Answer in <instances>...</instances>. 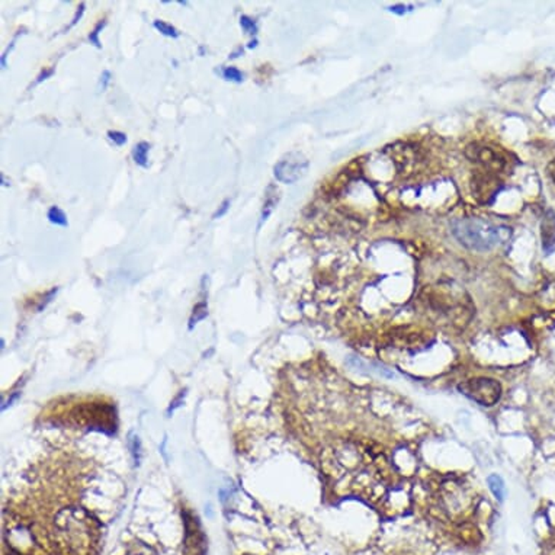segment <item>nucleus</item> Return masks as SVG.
I'll return each mask as SVG.
<instances>
[{
  "mask_svg": "<svg viewBox=\"0 0 555 555\" xmlns=\"http://www.w3.org/2000/svg\"><path fill=\"white\" fill-rule=\"evenodd\" d=\"M394 152H396L394 161L401 173L408 171V169H412L417 163L419 156H417V152L415 147L401 146V147H396Z\"/></svg>",
  "mask_w": 555,
  "mask_h": 555,
  "instance_id": "nucleus-7",
  "label": "nucleus"
},
{
  "mask_svg": "<svg viewBox=\"0 0 555 555\" xmlns=\"http://www.w3.org/2000/svg\"><path fill=\"white\" fill-rule=\"evenodd\" d=\"M548 175H549V178H551L552 183L555 185V160H554V161H551V163H549V166H548Z\"/></svg>",
  "mask_w": 555,
  "mask_h": 555,
  "instance_id": "nucleus-22",
  "label": "nucleus"
},
{
  "mask_svg": "<svg viewBox=\"0 0 555 555\" xmlns=\"http://www.w3.org/2000/svg\"><path fill=\"white\" fill-rule=\"evenodd\" d=\"M207 316V304L205 303H200L195 308H194V316L190 319V327L194 326V323L200 322L201 319H204Z\"/></svg>",
  "mask_w": 555,
  "mask_h": 555,
  "instance_id": "nucleus-17",
  "label": "nucleus"
},
{
  "mask_svg": "<svg viewBox=\"0 0 555 555\" xmlns=\"http://www.w3.org/2000/svg\"><path fill=\"white\" fill-rule=\"evenodd\" d=\"M451 228L455 238L463 246L478 252L490 250L511 236V228L497 226L484 219H477V216L455 220Z\"/></svg>",
  "mask_w": 555,
  "mask_h": 555,
  "instance_id": "nucleus-1",
  "label": "nucleus"
},
{
  "mask_svg": "<svg viewBox=\"0 0 555 555\" xmlns=\"http://www.w3.org/2000/svg\"><path fill=\"white\" fill-rule=\"evenodd\" d=\"M83 12H85V5L82 4V5L79 6V11H78V13H76V16L73 18V20H71V23H70V25H68L67 28H71V27H75V25H76V23L79 22V19L82 18V15H83Z\"/></svg>",
  "mask_w": 555,
  "mask_h": 555,
  "instance_id": "nucleus-21",
  "label": "nucleus"
},
{
  "mask_svg": "<svg viewBox=\"0 0 555 555\" xmlns=\"http://www.w3.org/2000/svg\"><path fill=\"white\" fill-rule=\"evenodd\" d=\"M47 216H48V220H50V223H53L56 226H61V227H67L68 226L67 215L59 207H51L50 209H48Z\"/></svg>",
  "mask_w": 555,
  "mask_h": 555,
  "instance_id": "nucleus-11",
  "label": "nucleus"
},
{
  "mask_svg": "<svg viewBox=\"0 0 555 555\" xmlns=\"http://www.w3.org/2000/svg\"><path fill=\"white\" fill-rule=\"evenodd\" d=\"M228 208H230V200H226V201H223V204L220 205V208L215 211V214L212 215V219L214 220H216V219H221L223 215H226V212L228 211Z\"/></svg>",
  "mask_w": 555,
  "mask_h": 555,
  "instance_id": "nucleus-19",
  "label": "nucleus"
},
{
  "mask_svg": "<svg viewBox=\"0 0 555 555\" xmlns=\"http://www.w3.org/2000/svg\"><path fill=\"white\" fill-rule=\"evenodd\" d=\"M458 532H460L461 538H463L465 542H468V544H475V542H478V541L481 539L480 530L477 529V526H474V525H471V523L461 525V527H460V530H458Z\"/></svg>",
  "mask_w": 555,
  "mask_h": 555,
  "instance_id": "nucleus-9",
  "label": "nucleus"
},
{
  "mask_svg": "<svg viewBox=\"0 0 555 555\" xmlns=\"http://www.w3.org/2000/svg\"><path fill=\"white\" fill-rule=\"evenodd\" d=\"M308 160L298 153L288 154V157L279 160L275 166V178L283 183H295L308 171Z\"/></svg>",
  "mask_w": 555,
  "mask_h": 555,
  "instance_id": "nucleus-5",
  "label": "nucleus"
},
{
  "mask_svg": "<svg viewBox=\"0 0 555 555\" xmlns=\"http://www.w3.org/2000/svg\"><path fill=\"white\" fill-rule=\"evenodd\" d=\"M541 238L542 248L547 252H551L555 248V212L552 209H548L542 219Z\"/></svg>",
  "mask_w": 555,
  "mask_h": 555,
  "instance_id": "nucleus-6",
  "label": "nucleus"
},
{
  "mask_svg": "<svg viewBox=\"0 0 555 555\" xmlns=\"http://www.w3.org/2000/svg\"><path fill=\"white\" fill-rule=\"evenodd\" d=\"M221 75H223V78H224L226 80L236 82V83H241V82L245 80L243 73H241V71H240L238 68H236V67H224V68L221 70Z\"/></svg>",
  "mask_w": 555,
  "mask_h": 555,
  "instance_id": "nucleus-13",
  "label": "nucleus"
},
{
  "mask_svg": "<svg viewBox=\"0 0 555 555\" xmlns=\"http://www.w3.org/2000/svg\"><path fill=\"white\" fill-rule=\"evenodd\" d=\"M458 391L481 405L492 407L501 397V385L493 378L477 377L461 382L458 385Z\"/></svg>",
  "mask_w": 555,
  "mask_h": 555,
  "instance_id": "nucleus-3",
  "label": "nucleus"
},
{
  "mask_svg": "<svg viewBox=\"0 0 555 555\" xmlns=\"http://www.w3.org/2000/svg\"><path fill=\"white\" fill-rule=\"evenodd\" d=\"M465 156L475 164L481 166L482 171L492 173H501L512 167L511 154L497 146L486 142H471L465 149Z\"/></svg>",
  "mask_w": 555,
  "mask_h": 555,
  "instance_id": "nucleus-2",
  "label": "nucleus"
},
{
  "mask_svg": "<svg viewBox=\"0 0 555 555\" xmlns=\"http://www.w3.org/2000/svg\"><path fill=\"white\" fill-rule=\"evenodd\" d=\"M240 25H241V30H243L246 34L255 35L257 32V27H256L255 20L250 19L249 16H241L240 18Z\"/></svg>",
  "mask_w": 555,
  "mask_h": 555,
  "instance_id": "nucleus-15",
  "label": "nucleus"
},
{
  "mask_svg": "<svg viewBox=\"0 0 555 555\" xmlns=\"http://www.w3.org/2000/svg\"><path fill=\"white\" fill-rule=\"evenodd\" d=\"M276 202H278V198H272L271 195H268L267 202H264V205H263V211H262V216H260V224L271 215V212L274 211Z\"/></svg>",
  "mask_w": 555,
  "mask_h": 555,
  "instance_id": "nucleus-16",
  "label": "nucleus"
},
{
  "mask_svg": "<svg viewBox=\"0 0 555 555\" xmlns=\"http://www.w3.org/2000/svg\"><path fill=\"white\" fill-rule=\"evenodd\" d=\"M487 482H489V487H490L492 493L494 494V497L499 499L500 501H503V499H504V496H506V487H504L503 480H501L499 475L493 474V475L489 477Z\"/></svg>",
  "mask_w": 555,
  "mask_h": 555,
  "instance_id": "nucleus-10",
  "label": "nucleus"
},
{
  "mask_svg": "<svg viewBox=\"0 0 555 555\" xmlns=\"http://www.w3.org/2000/svg\"><path fill=\"white\" fill-rule=\"evenodd\" d=\"M54 73V70L51 68V70H45V71H42V73L39 75V78H38V80H37V83H41L42 80H45L48 76H51Z\"/></svg>",
  "mask_w": 555,
  "mask_h": 555,
  "instance_id": "nucleus-23",
  "label": "nucleus"
},
{
  "mask_svg": "<svg viewBox=\"0 0 555 555\" xmlns=\"http://www.w3.org/2000/svg\"><path fill=\"white\" fill-rule=\"evenodd\" d=\"M109 82H111V73H109L108 70H105L104 73H102V76H101V85H99V89H101V90H105Z\"/></svg>",
  "mask_w": 555,
  "mask_h": 555,
  "instance_id": "nucleus-20",
  "label": "nucleus"
},
{
  "mask_svg": "<svg viewBox=\"0 0 555 555\" xmlns=\"http://www.w3.org/2000/svg\"><path fill=\"white\" fill-rule=\"evenodd\" d=\"M249 47H250V48H252V47H256V41H252V42L249 44Z\"/></svg>",
  "mask_w": 555,
  "mask_h": 555,
  "instance_id": "nucleus-24",
  "label": "nucleus"
},
{
  "mask_svg": "<svg viewBox=\"0 0 555 555\" xmlns=\"http://www.w3.org/2000/svg\"><path fill=\"white\" fill-rule=\"evenodd\" d=\"M108 137L111 141H114V144H116V146H124L127 142V135L121 131H109Z\"/></svg>",
  "mask_w": 555,
  "mask_h": 555,
  "instance_id": "nucleus-18",
  "label": "nucleus"
},
{
  "mask_svg": "<svg viewBox=\"0 0 555 555\" xmlns=\"http://www.w3.org/2000/svg\"><path fill=\"white\" fill-rule=\"evenodd\" d=\"M154 28L160 32V34H163L164 37H169V38H179V31L173 27V25H171V23H167V22H163V20H154Z\"/></svg>",
  "mask_w": 555,
  "mask_h": 555,
  "instance_id": "nucleus-12",
  "label": "nucleus"
},
{
  "mask_svg": "<svg viewBox=\"0 0 555 555\" xmlns=\"http://www.w3.org/2000/svg\"><path fill=\"white\" fill-rule=\"evenodd\" d=\"M149 150H150V144L146 141L138 142L137 146L133 149V157L138 166H141V167L149 166Z\"/></svg>",
  "mask_w": 555,
  "mask_h": 555,
  "instance_id": "nucleus-8",
  "label": "nucleus"
},
{
  "mask_svg": "<svg viewBox=\"0 0 555 555\" xmlns=\"http://www.w3.org/2000/svg\"><path fill=\"white\" fill-rule=\"evenodd\" d=\"M503 186V182L496 173L487 171H477L472 175L471 190L474 198L481 204H492Z\"/></svg>",
  "mask_w": 555,
  "mask_h": 555,
  "instance_id": "nucleus-4",
  "label": "nucleus"
},
{
  "mask_svg": "<svg viewBox=\"0 0 555 555\" xmlns=\"http://www.w3.org/2000/svg\"><path fill=\"white\" fill-rule=\"evenodd\" d=\"M105 25H106V20L102 19L101 22H98V25L94 27V30H93V31L90 32V35H89V41H90L94 47H98V48L102 47V44H101V41H99V34H101V31L104 30Z\"/></svg>",
  "mask_w": 555,
  "mask_h": 555,
  "instance_id": "nucleus-14",
  "label": "nucleus"
}]
</instances>
